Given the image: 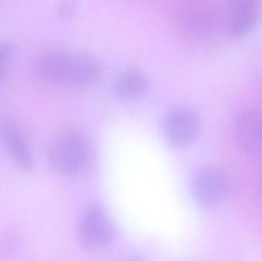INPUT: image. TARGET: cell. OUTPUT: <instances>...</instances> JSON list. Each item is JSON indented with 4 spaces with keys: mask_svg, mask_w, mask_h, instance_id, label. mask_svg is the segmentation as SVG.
I'll list each match as a JSON object with an SVG mask.
<instances>
[{
    "mask_svg": "<svg viewBox=\"0 0 262 261\" xmlns=\"http://www.w3.org/2000/svg\"><path fill=\"white\" fill-rule=\"evenodd\" d=\"M234 136L240 148L252 156H262V112L248 110L238 115Z\"/></svg>",
    "mask_w": 262,
    "mask_h": 261,
    "instance_id": "7",
    "label": "cell"
},
{
    "mask_svg": "<svg viewBox=\"0 0 262 261\" xmlns=\"http://www.w3.org/2000/svg\"><path fill=\"white\" fill-rule=\"evenodd\" d=\"M259 15L260 0H229L226 28L229 36H246L258 22Z\"/></svg>",
    "mask_w": 262,
    "mask_h": 261,
    "instance_id": "6",
    "label": "cell"
},
{
    "mask_svg": "<svg viewBox=\"0 0 262 261\" xmlns=\"http://www.w3.org/2000/svg\"><path fill=\"white\" fill-rule=\"evenodd\" d=\"M2 140L11 160L23 171H29L34 167V159L27 141L16 127L4 124L2 128Z\"/></svg>",
    "mask_w": 262,
    "mask_h": 261,
    "instance_id": "8",
    "label": "cell"
},
{
    "mask_svg": "<svg viewBox=\"0 0 262 261\" xmlns=\"http://www.w3.org/2000/svg\"><path fill=\"white\" fill-rule=\"evenodd\" d=\"M163 134L175 148L190 147L200 137L202 124L196 113L188 109H176L165 115L162 123Z\"/></svg>",
    "mask_w": 262,
    "mask_h": 261,
    "instance_id": "5",
    "label": "cell"
},
{
    "mask_svg": "<svg viewBox=\"0 0 262 261\" xmlns=\"http://www.w3.org/2000/svg\"><path fill=\"white\" fill-rule=\"evenodd\" d=\"M115 234L116 230L112 221L101 205L90 207L78 225V240L88 250H99L108 246Z\"/></svg>",
    "mask_w": 262,
    "mask_h": 261,
    "instance_id": "3",
    "label": "cell"
},
{
    "mask_svg": "<svg viewBox=\"0 0 262 261\" xmlns=\"http://www.w3.org/2000/svg\"><path fill=\"white\" fill-rule=\"evenodd\" d=\"M229 188L227 177L216 167H203L192 181L194 199L203 209L212 210L220 206L226 199Z\"/></svg>",
    "mask_w": 262,
    "mask_h": 261,
    "instance_id": "4",
    "label": "cell"
},
{
    "mask_svg": "<svg viewBox=\"0 0 262 261\" xmlns=\"http://www.w3.org/2000/svg\"><path fill=\"white\" fill-rule=\"evenodd\" d=\"M1 130H2V129H0V131H1Z\"/></svg>",
    "mask_w": 262,
    "mask_h": 261,
    "instance_id": "11",
    "label": "cell"
},
{
    "mask_svg": "<svg viewBox=\"0 0 262 261\" xmlns=\"http://www.w3.org/2000/svg\"><path fill=\"white\" fill-rule=\"evenodd\" d=\"M32 69L44 82L74 88L93 85L101 72L99 64L94 57L62 49L41 52L34 61Z\"/></svg>",
    "mask_w": 262,
    "mask_h": 261,
    "instance_id": "1",
    "label": "cell"
},
{
    "mask_svg": "<svg viewBox=\"0 0 262 261\" xmlns=\"http://www.w3.org/2000/svg\"><path fill=\"white\" fill-rule=\"evenodd\" d=\"M47 153L52 168L64 176L78 174L92 162V150L85 139L69 127L60 129L52 136Z\"/></svg>",
    "mask_w": 262,
    "mask_h": 261,
    "instance_id": "2",
    "label": "cell"
},
{
    "mask_svg": "<svg viewBox=\"0 0 262 261\" xmlns=\"http://www.w3.org/2000/svg\"><path fill=\"white\" fill-rule=\"evenodd\" d=\"M14 54L15 49L10 42L0 41V88L4 84Z\"/></svg>",
    "mask_w": 262,
    "mask_h": 261,
    "instance_id": "10",
    "label": "cell"
},
{
    "mask_svg": "<svg viewBox=\"0 0 262 261\" xmlns=\"http://www.w3.org/2000/svg\"><path fill=\"white\" fill-rule=\"evenodd\" d=\"M146 76L138 70H127L121 74L115 83L117 95L123 99H137L145 94L148 90Z\"/></svg>",
    "mask_w": 262,
    "mask_h": 261,
    "instance_id": "9",
    "label": "cell"
}]
</instances>
